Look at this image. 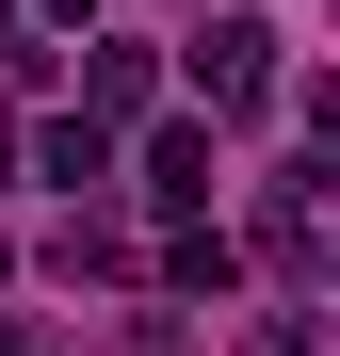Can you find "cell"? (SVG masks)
Masks as SVG:
<instances>
[{"label": "cell", "instance_id": "cell-6", "mask_svg": "<svg viewBox=\"0 0 340 356\" xmlns=\"http://www.w3.org/2000/svg\"><path fill=\"white\" fill-rule=\"evenodd\" d=\"M0 356H33V324H17V308H0Z\"/></svg>", "mask_w": 340, "mask_h": 356}, {"label": "cell", "instance_id": "cell-4", "mask_svg": "<svg viewBox=\"0 0 340 356\" xmlns=\"http://www.w3.org/2000/svg\"><path fill=\"white\" fill-rule=\"evenodd\" d=\"M146 195L162 211H211V130H146Z\"/></svg>", "mask_w": 340, "mask_h": 356}, {"label": "cell", "instance_id": "cell-5", "mask_svg": "<svg viewBox=\"0 0 340 356\" xmlns=\"http://www.w3.org/2000/svg\"><path fill=\"white\" fill-rule=\"evenodd\" d=\"M33 162L65 178V195H97V178H113V130H81V113H49V130H33Z\"/></svg>", "mask_w": 340, "mask_h": 356}, {"label": "cell", "instance_id": "cell-2", "mask_svg": "<svg viewBox=\"0 0 340 356\" xmlns=\"http://www.w3.org/2000/svg\"><path fill=\"white\" fill-rule=\"evenodd\" d=\"M146 81H162L146 49H130V33H97V49H81V130H113V113H146Z\"/></svg>", "mask_w": 340, "mask_h": 356}, {"label": "cell", "instance_id": "cell-7", "mask_svg": "<svg viewBox=\"0 0 340 356\" xmlns=\"http://www.w3.org/2000/svg\"><path fill=\"white\" fill-rule=\"evenodd\" d=\"M33 17H97V0H33Z\"/></svg>", "mask_w": 340, "mask_h": 356}, {"label": "cell", "instance_id": "cell-1", "mask_svg": "<svg viewBox=\"0 0 340 356\" xmlns=\"http://www.w3.org/2000/svg\"><path fill=\"white\" fill-rule=\"evenodd\" d=\"M195 97H211V113H259V97H275V17H211V33H195Z\"/></svg>", "mask_w": 340, "mask_h": 356}, {"label": "cell", "instance_id": "cell-3", "mask_svg": "<svg viewBox=\"0 0 340 356\" xmlns=\"http://www.w3.org/2000/svg\"><path fill=\"white\" fill-rule=\"evenodd\" d=\"M162 291H211L227 308V291H243V243H227V227H179V243H162Z\"/></svg>", "mask_w": 340, "mask_h": 356}]
</instances>
